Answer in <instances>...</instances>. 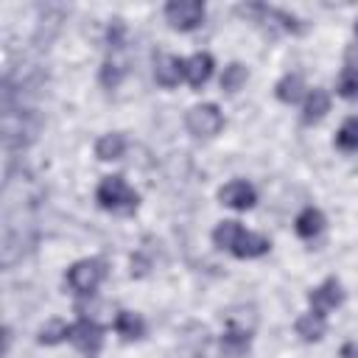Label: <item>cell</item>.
I'll return each instance as SVG.
<instances>
[{
  "instance_id": "27",
  "label": "cell",
  "mask_w": 358,
  "mask_h": 358,
  "mask_svg": "<svg viewBox=\"0 0 358 358\" xmlns=\"http://www.w3.org/2000/svg\"><path fill=\"white\" fill-rule=\"evenodd\" d=\"M341 355H344V358H358V347H355V344H344V347H341Z\"/></svg>"
},
{
  "instance_id": "16",
  "label": "cell",
  "mask_w": 358,
  "mask_h": 358,
  "mask_svg": "<svg viewBox=\"0 0 358 358\" xmlns=\"http://www.w3.org/2000/svg\"><path fill=\"white\" fill-rule=\"evenodd\" d=\"M302 90H305L302 76H299V73H285V76L277 81L274 95H277L282 103H296V101L302 98Z\"/></svg>"
},
{
  "instance_id": "21",
  "label": "cell",
  "mask_w": 358,
  "mask_h": 358,
  "mask_svg": "<svg viewBox=\"0 0 358 358\" xmlns=\"http://www.w3.org/2000/svg\"><path fill=\"white\" fill-rule=\"evenodd\" d=\"M70 327H73V324H67V322H62V319H50L48 324L39 327L36 341H39V344H59V341L70 338Z\"/></svg>"
},
{
  "instance_id": "15",
  "label": "cell",
  "mask_w": 358,
  "mask_h": 358,
  "mask_svg": "<svg viewBox=\"0 0 358 358\" xmlns=\"http://www.w3.org/2000/svg\"><path fill=\"white\" fill-rule=\"evenodd\" d=\"M123 151H126V137H123V134H117V131L103 134V137H98V143H95V157H98L101 162L120 159V157H123Z\"/></svg>"
},
{
  "instance_id": "1",
  "label": "cell",
  "mask_w": 358,
  "mask_h": 358,
  "mask_svg": "<svg viewBox=\"0 0 358 358\" xmlns=\"http://www.w3.org/2000/svg\"><path fill=\"white\" fill-rule=\"evenodd\" d=\"M95 199L103 210H112V213H131L140 201V196L126 185L123 176H103L98 190H95Z\"/></svg>"
},
{
  "instance_id": "18",
  "label": "cell",
  "mask_w": 358,
  "mask_h": 358,
  "mask_svg": "<svg viewBox=\"0 0 358 358\" xmlns=\"http://www.w3.org/2000/svg\"><path fill=\"white\" fill-rule=\"evenodd\" d=\"M249 341H252V333L224 330V336H221V350H224V355H227V358H241V355H246Z\"/></svg>"
},
{
  "instance_id": "7",
  "label": "cell",
  "mask_w": 358,
  "mask_h": 358,
  "mask_svg": "<svg viewBox=\"0 0 358 358\" xmlns=\"http://www.w3.org/2000/svg\"><path fill=\"white\" fill-rule=\"evenodd\" d=\"M218 199H221V204H227V207H232V210H249V207H255L257 193H255V187H252L249 182L232 179V182H227V185L218 190Z\"/></svg>"
},
{
  "instance_id": "22",
  "label": "cell",
  "mask_w": 358,
  "mask_h": 358,
  "mask_svg": "<svg viewBox=\"0 0 358 358\" xmlns=\"http://www.w3.org/2000/svg\"><path fill=\"white\" fill-rule=\"evenodd\" d=\"M336 145L344 151H355L358 148V117H347L336 134Z\"/></svg>"
},
{
  "instance_id": "8",
  "label": "cell",
  "mask_w": 358,
  "mask_h": 358,
  "mask_svg": "<svg viewBox=\"0 0 358 358\" xmlns=\"http://www.w3.org/2000/svg\"><path fill=\"white\" fill-rule=\"evenodd\" d=\"M213 67H215V62H213L210 53H193L190 59H185V81L199 90V87H204L210 81Z\"/></svg>"
},
{
  "instance_id": "13",
  "label": "cell",
  "mask_w": 358,
  "mask_h": 358,
  "mask_svg": "<svg viewBox=\"0 0 358 358\" xmlns=\"http://www.w3.org/2000/svg\"><path fill=\"white\" fill-rule=\"evenodd\" d=\"M115 333L126 341H134V338H143L145 333V322L140 313H131V310H120L115 316Z\"/></svg>"
},
{
  "instance_id": "23",
  "label": "cell",
  "mask_w": 358,
  "mask_h": 358,
  "mask_svg": "<svg viewBox=\"0 0 358 358\" xmlns=\"http://www.w3.org/2000/svg\"><path fill=\"white\" fill-rule=\"evenodd\" d=\"M123 76H126V67H123L120 62H103L98 78H101V84H103L106 90H117L120 81H123Z\"/></svg>"
},
{
  "instance_id": "9",
  "label": "cell",
  "mask_w": 358,
  "mask_h": 358,
  "mask_svg": "<svg viewBox=\"0 0 358 358\" xmlns=\"http://www.w3.org/2000/svg\"><path fill=\"white\" fill-rule=\"evenodd\" d=\"M154 78L162 87H176L185 78V59L179 56H159L154 64Z\"/></svg>"
},
{
  "instance_id": "10",
  "label": "cell",
  "mask_w": 358,
  "mask_h": 358,
  "mask_svg": "<svg viewBox=\"0 0 358 358\" xmlns=\"http://www.w3.org/2000/svg\"><path fill=\"white\" fill-rule=\"evenodd\" d=\"M268 249H271L268 238H263V235H257V232L243 229V232H241V238H238V243L232 246V255H235V257H241V260H249V257H260V255H266Z\"/></svg>"
},
{
  "instance_id": "3",
  "label": "cell",
  "mask_w": 358,
  "mask_h": 358,
  "mask_svg": "<svg viewBox=\"0 0 358 358\" xmlns=\"http://www.w3.org/2000/svg\"><path fill=\"white\" fill-rule=\"evenodd\" d=\"M185 126L193 137H215L224 129V115L215 103H199V106L187 109Z\"/></svg>"
},
{
  "instance_id": "17",
  "label": "cell",
  "mask_w": 358,
  "mask_h": 358,
  "mask_svg": "<svg viewBox=\"0 0 358 358\" xmlns=\"http://www.w3.org/2000/svg\"><path fill=\"white\" fill-rule=\"evenodd\" d=\"M255 324H257V313H255V308H243V305H238V308H232V310L227 313V330L252 333Z\"/></svg>"
},
{
  "instance_id": "24",
  "label": "cell",
  "mask_w": 358,
  "mask_h": 358,
  "mask_svg": "<svg viewBox=\"0 0 358 358\" xmlns=\"http://www.w3.org/2000/svg\"><path fill=\"white\" fill-rule=\"evenodd\" d=\"M336 92H338L341 98H355V95H358V70L344 67V70H341V76H338Z\"/></svg>"
},
{
  "instance_id": "2",
  "label": "cell",
  "mask_w": 358,
  "mask_h": 358,
  "mask_svg": "<svg viewBox=\"0 0 358 358\" xmlns=\"http://www.w3.org/2000/svg\"><path fill=\"white\" fill-rule=\"evenodd\" d=\"M103 277H106V266L98 257H84L67 268V285L78 296H90L103 282Z\"/></svg>"
},
{
  "instance_id": "11",
  "label": "cell",
  "mask_w": 358,
  "mask_h": 358,
  "mask_svg": "<svg viewBox=\"0 0 358 358\" xmlns=\"http://www.w3.org/2000/svg\"><path fill=\"white\" fill-rule=\"evenodd\" d=\"M327 112H330V95L324 90H319V87L310 90L308 98H305V106H302V123H316Z\"/></svg>"
},
{
  "instance_id": "20",
  "label": "cell",
  "mask_w": 358,
  "mask_h": 358,
  "mask_svg": "<svg viewBox=\"0 0 358 358\" xmlns=\"http://www.w3.org/2000/svg\"><path fill=\"white\" fill-rule=\"evenodd\" d=\"M246 78H249V70H246L241 62H232V64H227L224 73H221V90H224V92H238V90L246 84Z\"/></svg>"
},
{
  "instance_id": "5",
  "label": "cell",
  "mask_w": 358,
  "mask_h": 358,
  "mask_svg": "<svg viewBox=\"0 0 358 358\" xmlns=\"http://www.w3.org/2000/svg\"><path fill=\"white\" fill-rule=\"evenodd\" d=\"M70 341L78 352L84 355H95L101 347H103V327L95 322V319H87L81 316L73 327H70Z\"/></svg>"
},
{
  "instance_id": "28",
  "label": "cell",
  "mask_w": 358,
  "mask_h": 358,
  "mask_svg": "<svg viewBox=\"0 0 358 358\" xmlns=\"http://www.w3.org/2000/svg\"><path fill=\"white\" fill-rule=\"evenodd\" d=\"M355 36H358V20H355Z\"/></svg>"
},
{
  "instance_id": "12",
  "label": "cell",
  "mask_w": 358,
  "mask_h": 358,
  "mask_svg": "<svg viewBox=\"0 0 358 358\" xmlns=\"http://www.w3.org/2000/svg\"><path fill=\"white\" fill-rule=\"evenodd\" d=\"M294 229H296V235L305 238V241L316 238V235L324 229V215H322V210H316V207H305V210L296 215Z\"/></svg>"
},
{
  "instance_id": "6",
  "label": "cell",
  "mask_w": 358,
  "mask_h": 358,
  "mask_svg": "<svg viewBox=\"0 0 358 358\" xmlns=\"http://www.w3.org/2000/svg\"><path fill=\"white\" fill-rule=\"evenodd\" d=\"M308 302H310L313 313L324 316L327 310H333V308H338V305L344 302V291H341V282H338L336 277H327L322 285H316V288L308 294Z\"/></svg>"
},
{
  "instance_id": "25",
  "label": "cell",
  "mask_w": 358,
  "mask_h": 358,
  "mask_svg": "<svg viewBox=\"0 0 358 358\" xmlns=\"http://www.w3.org/2000/svg\"><path fill=\"white\" fill-rule=\"evenodd\" d=\"M123 36H126V28H123V22L120 20H115L112 25H109V48H123Z\"/></svg>"
},
{
  "instance_id": "14",
  "label": "cell",
  "mask_w": 358,
  "mask_h": 358,
  "mask_svg": "<svg viewBox=\"0 0 358 358\" xmlns=\"http://www.w3.org/2000/svg\"><path fill=\"white\" fill-rule=\"evenodd\" d=\"M294 330H296V336L302 338V341H319L322 336H324V330H327V322H324V316H319V313H302L299 319H296V324H294Z\"/></svg>"
},
{
  "instance_id": "4",
  "label": "cell",
  "mask_w": 358,
  "mask_h": 358,
  "mask_svg": "<svg viewBox=\"0 0 358 358\" xmlns=\"http://www.w3.org/2000/svg\"><path fill=\"white\" fill-rule=\"evenodd\" d=\"M165 20L176 31H193L204 22V3L201 0H171L165 6Z\"/></svg>"
},
{
  "instance_id": "26",
  "label": "cell",
  "mask_w": 358,
  "mask_h": 358,
  "mask_svg": "<svg viewBox=\"0 0 358 358\" xmlns=\"http://www.w3.org/2000/svg\"><path fill=\"white\" fill-rule=\"evenodd\" d=\"M344 67L358 70V45H347V50H344Z\"/></svg>"
},
{
  "instance_id": "19",
  "label": "cell",
  "mask_w": 358,
  "mask_h": 358,
  "mask_svg": "<svg viewBox=\"0 0 358 358\" xmlns=\"http://www.w3.org/2000/svg\"><path fill=\"white\" fill-rule=\"evenodd\" d=\"M241 232H243V227H241L238 221H221V224L213 229V243H215L218 249H227V252H232V246L238 243Z\"/></svg>"
}]
</instances>
